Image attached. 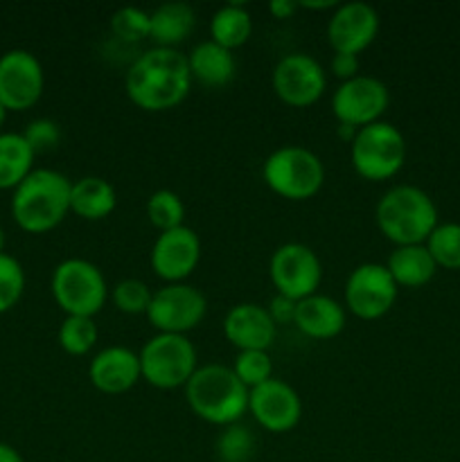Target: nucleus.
I'll list each match as a JSON object with an SVG mask.
<instances>
[{
    "label": "nucleus",
    "instance_id": "nucleus-1",
    "mask_svg": "<svg viewBox=\"0 0 460 462\" xmlns=\"http://www.w3.org/2000/svg\"><path fill=\"white\" fill-rule=\"evenodd\" d=\"M192 88L188 57L179 50L156 48L133 59L124 77L126 97L147 113L176 108Z\"/></svg>",
    "mask_w": 460,
    "mask_h": 462
},
{
    "label": "nucleus",
    "instance_id": "nucleus-2",
    "mask_svg": "<svg viewBox=\"0 0 460 462\" xmlns=\"http://www.w3.org/2000/svg\"><path fill=\"white\" fill-rule=\"evenodd\" d=\"M248 393L233 368L221 364L198 365L185 383V400L192 413L221 429L242 422L248 413Z\"/></svg>",
    "mask_w": 460,
    "mask_h": 462
},
{
    "label": "nucleus",
    "instance_id": "nucleus-3",
    "mask_svg": "<svg viewBox=\"0 0 460 462\" xmlns=\"http://www.w3.org/2000/svg\"><path fill=\"white\" fill-rule=\"evenodd\" d=\"M72 180L57 170H32L14 189L12 217L25 233L41 235L57 228L70 212Z\"/></svg>",
    "mask_w": 460,
    "mask_h": 462
},
{
    "label": "nucleus",
    "instance_id": "nucleus-4",
    "mask_svg": "<svg viewBox=\"0 0 460 462\" xmlns=\"http://www.w3.org/2000/svg\"><path fill=\"white\" fill-rule=\"evenodd\" d=\"M377 228L395 246L427 244L437 226V208L433 199L415 185H395L374 206Z\"/></svg>",
    "mask_w": 460,
    "mask_h": 462
},
{
    "label": "nucleus",
    "instance_id": "nucleus-5",
    "mask_svg": "<svg viewBox=\"0 0 460 462\" xmlns=\"http://www.w3.org/2000/svg\"><path fill=\"white\" fill-rule=\"evenodd\" d=\"M262 179L278 197L287 201H307L323 189L325 165L311 149L284 144L266 156Z\"/></svg>",
    "mask_w": 460,
    "mask_h": 462
},
{
    "label": "nucleus",
    "instance_id": "nucleus-6",
    "mask_svg": "<svg viewBox=\"0 0 460 462\" xmlns=\"http://www.w3.org/2000/svg\"><path fill=\"white\" fill-rule=\"evenodd\" d=\"M50 291L66 316H88L102 311L108 300V284L97 264L84 257H68L52 271Z\"/></svg>",
    "mask_w": 460,
    "mask_h": 462
},
{
    "label": "nucleus",
    "instance_id": "nucleus-7",
    "mask_svg": "<svg viewBox=\"0 0 460 462\" xmlns=\"http://www.w3.org/2000/svg\"><path fill=\"white\" fill-rule=\"evenodd\" d=\"M406 156L409 147L404 134L383 120L356 131L350 144L352 167L365 180L395 179L404 167Z\"/></svg>",
    "mask_w": 460,
    "mask_h": 462
},
{
    "label": "nucleus",
    "instance_id": "nucleus-8",
    "mask_svg": "<svg viewBox=\"0 0 460 462\" xmlns=\"http://www.w3.org/2000/svg\"><path fill=\"white\" fill-rule=\"evenodd\" d=\"M140 373L158 391L185 388L197 373V347L183 334H156L140 350Z\"/></svg>",
    "mask_w": 460,
    "mask_h": 462
},
{
    "label": "nucleus",
    "instance_id": "nucleus-9",
    "mask_svg": "<svg viewBox=\"0 0 460 462\" xmlns=\"http://www.w3.org/2000/svg\"><path fill=\"white\" fill-rule=\"evenodd\" d=\"M207 314V300L197 287L185 282L165 284L153 291L147 320L156 334H183L197 329Z\"/></svg>",
    "mask_w": 460,
    "mask_h": 462
},
{
    "label": "nucleus",
    "instance_id": "nucleus-10",
    "mask_svg": "<svg viewBox=\"0 0 460 462\" xmlns=\"http://www.w3.org/2000/svg\"><path fill=\"white\" fill-rule=\"evenodd\" d=\"M400 287L386 264L365 262L352 269L345 280V310L361 320H379L395 307Z\"/></svg>",
    "mask_w": 460,
    "mask_h": 462
},
{
    "label": "nucleus",
    "instance_id": "nucleus-11",
    "mask_svg": "<svg viewBox=\"0 0 460 462\" xmlns=\"http://www.w3.org/2000/svg\"><path fill=\"white\" fill-rule=\"evenodd\" d=\"M269 275L275 293L291 298V300H302V298L318 293L323 264L309 246L289 242L275 248V253L271 255Z\"/></svg>",
    "mask_w": 460,
    "mask_h": 462
},
{
    "label": "nucleus",
    "instance_id": "nucleus-12",
    "mask_svg": "<svg viewBox=\"0 0 460 462\" xmlns=\"http://www.w3.org/2000/svg\"><path fill=\"white\" fill-rule=\"evenodd\" d=\"M388 106L391 90L373 75H356L354 79L343 81L332 95V113L336 122L354 129H363L382 120Z\"/></svg>",
    "mask_w": 460,
    "mask_h": 462
},
{
    "label": "nucleus",
    "instance_id": "nucleus-13",
    "mask_svg": "<svg viewBox=\"0 0 460 462\" xmlns=\"http://www.w3.org/2000/svg\"><path fill=\"white\" fill-rule=\"evenodd\" d=\"M273 90L280 102L291 108H307L323 97L327 75L318 59L305 52L284 54L273 68Z\"/></svg>",
    "mask_w": 460,
    "mask_h": 462
},
{
    "label": "nucleus",
    "instance_id": "nucleus-14",
    "mask_svg": "<svg viewBox=\"0 0 460 462\" xmlns=\"http://www.w3.org/2000/svg\"><path fill=\"white\" fill-rule=\"evenodd\" d=\"M45 72L30 50H7L0 57V104L7 111H27L41 99Z\"/></svg>",
    "mask_w": 460,
    "mask_h": 462
},
{
    "label": "nucleus",
    "instance_id": "nucleus-15",
    "mask_svg": "<svg viewBox=\"0 0 460 462\" xmlns=\"http://www.w3.org/2000/svg\"><path fill=\"white\" fill-rule=\"evenodd\" d=\"M248 413L269 433H289L302 420V400L296 388L271 377L248 393Z\"/></svg>",
    "mask_w": 460,
    "mask_h": 462
},
{
    "label": "nucleus",
    "instance_id": "nucleus-16",
    "mask_svg": "<svg viewBox=\"0 0 460 462\" xmlns=\"http://www.w3.org/2000/svg\"><path fill=\"white\" fill-rule=\"evenodd\" d=\"M201 260V239L188 226L158 233L149 253L152 271L167 284L185 282Z\"/></svg>",
    "mask_w": 460,
    "mask_h": 462
},
{
    "label": "nucleus",
    "instance_id": "nucleus-17",
    "mask_svg": "<svg viewBox=\"0 0 460 462\" xmlns=\"http://www.w3.org/2000/svg\"><path fill=\"white\" fill-rule=\"evenodd\" d=\"M379 34V14L373 5L343 3L332 12L327 23V41L334 54L359 57Z\"/></svg>",
    "mask_w": 460,
    "mask_h": 462
},
{
    "label": "nucleus",
    "instance_id": "nucleus-18",
    "mask_svg": "<svg viewBox=\"0 0 460 462\" xmlns=\"http://www.w3.org/2000/svg\"><path fill=\"white\" fill-rule=\"evenodd\" d=\"M275 334H278V325L273 323L266 307L257 305V302H239V305L230 307L228 314L224 316V337L239 352H269L275 341Z\"/></svg>",
    "mask_w": 460,
    "mask_h": 462
},
{
    "label": "nucleus",
    "instance_id": "nucleus-19",
    "mask_svg": "<svg viewBox=\"0 0 460 462\" xmlns=\"http://www.w3.org/2000/svg\"><path fill=\"white\" fill-rule=\"evenodd\" d=\"M88 379L104 395H124L143 379L138 352L124 346H108L93 356Z\"/></svg>",
    "mask_w": 460,
    "mask_h": 462
},
{
    "label": "nucleus",
    "instance_id": "nucleus-20",
    "mask_svg": "<svg viewBox=\"0 0 460 462\" xmlns=\"http://www.w3.org/2000/svg\"><path fill=\"white\" fill-rule=\"evenodd\" d=\"M345 307L332 296L325 293H314L302 300H298L296 307V325L305 337L316 338V341H327V338L338 337L345 329Z\"/></svg>",
    "mask_w": 460,
    "mask_h": 462
},
{
    "label": "nucleus",
    "instance_id": "nucleus-21",
    "mask_svg": "<svg viewBox=\"0 0 460 462\" xmlns=\"http://www.w3.org/2000/svg\"><path fill=\"white\" fill-rule=\"evenodd\" d=\"M185 57H188L192 81L206 88H224L235 79V72H237L235 54L210 39L194 45L192 52Z\"/></svg>",
    "mask_w": 460,
    "mask_h": 462
},
{
    "label": "nucleus",
    "instance_id": "nucleus-22",
    "mask_svg": "<svg viewBox=\"0 0 460 462\" xmlns=\"http://www.w3.org/2000/svg\"><path fill=\"white\" fill-rule=\"evenodd\" d=\"M197 25V12L188 3L171 0L149 12V39L156 48H171L183 43Z\"/></svg>",
    "mask_w": 460,
    "mask_h": 462
},
{
    "label": "nucleus",
    "instance_id": "nucleus-23",
    "mask_svg": "<svg viewBox=\"0 0 460 462\" xmlns=\"http://www.w3.org/2000/svg\"><path fill=\"white\" fill-rule=\"evenodd\" d=\"M117 208V192L102 176H84L72 180L70 212L86 221H102Z\"/></svg>",
    "mask_w": 460,
    "mask_h": 462
},
{
    "label": "nucleus",
    "instance_id": "nucleus-24",
    "mask_svg": "<svg viewBox=\"0 0 460 462\" xmlns=\"http://www.w3.org/2000/svg\"><path fill=\"white\" fill-rule=\"evenodd\" d=\"M386 269L397 287L419 289L431 282L437 273V264L433 262L431 253L424 244L413 246H395V251L388 255Z\"/></svg>",
    "mask_w": 460,
    "mask_h": 462
},
{
    "label": "nucleus",
    "instance_id": "nucleus-25",
    "mask_svg": "<svg viewBox=\"0 0 460 462\" xmlns=\"http://www.w3.org/2000/svg\"><path fill=\"white\" fill-rule=\"evenodd\" d=\"M253 34V18L246 5L228 3L215 12L210 21V41L235 52L248 43Z\"/></svg>",
    "mask_w": 460,
    "mask_h": 462
},
{
    "label": "nucleus",
    "instance_id": "nucleus-26",
    "mask_svg": "<svg viewBox=\"0 0 460 462\" xmlns=\"http://www.w3.org/2000/svg\"><path fill=\"white\" fill-rule=\"evenodd\" d=\"M34 152L23 134H0V189H16L34 167Z\"/></svg>",
    "mask_w": 460,
    "mask_h": 462
},
{
    "label": "nucleus",
    "instance_id": "nucleus-27",
    "mask_svg": "<svg viewBox=\"0 0 460 462\" xmlns=\"http://www.w3.org/2000/svg\"><path fill=\"white\" fill-rule=\"evenodd\" d=\"M97 325L88 316H66L57 334L59 347L70 356H86L97 346Z\"/></svg>",
    "mask_w": 460,
    "mask_h": 462
},
{
    "label": "nucleus",
    "instance_id": "nucleus-28",
    "mask_svg": "<svg viewBox=\"0 0 460 462\" xmlns=\"http://www.w3.org/2000/svg\"><path fill=\"white\" fill-rule=\"evenodd\" d=\"M147 219L158 233H167L185 226L183 199L171 189H156L147 199Z\"/></svg>",
    "mask_w": 460,
    "mask_h": 462
},
{
    "label": "nucleus",
    "instance_id": "nucleus-29",
    "mask_svg": "<svg viewBox=\"0 0 460 462\" xmlns=\"http://www.w3.org/2000/svg\"><path fill=\"white\" fill-rule=\"evenodd\" d=\"M424 246L428 248L437 269L460 271V224H437Z\"/></svg>",
    "mask_w": 460,
    "mask_h": 462
},
{
    "label": "nucleus",
    "instance_id": "nucleus-30",
    "mask_svg": "<svg viewBox=\"0 0 460 462\" xmlns=\"http://www.w3.org/2000/svg\"><path fill=\"white\" fill-rule=\"evenodd\" d=\"M230 368H233V373L237 374V379L248 388V391L262 386V383L269 382V379L273 377V361H271L269 352L266 350L237 352L235 364L230 365Z\"/></svg>",
    "mask_w": 460,
    "mask_h": 462
},
{
    "label": "nucleus",
    "instance_id": "nucleus-31",
    "mask_svg": "<svg viewBox=\"0 0 460 462\" xmlns=\"http://www.w3.org/2000/svg\"><path fill=\"white\" fill-rule=\"evenodd\" d=\"M255 451V438L251 429L242 422L224 427L221 436L216 438V456L221 462H248Z\"/></svg>",
    "mask_w": 460,
    "mask_h": 462
},
{
    "label": "nucleus",
    "instance_id": "nucleus-32",
    "mask_svg": "<svg viewBox=\"0 0 460 462\" xmlns=\"http://www.w3.org/2000/svg\"><path fill=\"white\" fill-rule=\"evenodd\" d=\"M152 296L153 291L143 282V280L135 278H126L120 280L115 287L111 289V300L122 314L129 316H147L149 305H152Z\"/></svg>",
    "mask_w": 460,
    "mask_h": 462
},
{
    "label": "nucleus",
    "instance_id": "nucleus-33",
    "mask_svg": "<svg viewBox=\"0 0 460 462\" xmlns=\"http://www.w3.org/2000/svg\"><path fill=\"white\" fill-rule=\"evenodd\" d=\"M25 291V271L16 257L0 255V314L14 310Z\"/></svg>",
    "mask_w": 460,
    "mask_h": 462
},
{
    "label": "nucleus",
    "instance_id": "nucleus-34",
    "mask_svg": "<svg viewBox=\"0 0 460 462\" xmlns=\"http://www.w3.org/2000/svg\"><path fill=\"white\" fill-rule=\"evenodd\" d=\"M111 32L122 43H140L149 39V12L140 7H120L111 16Z\"/></svg>",
    "mask_w": 460,
    "mask_h": 462
},
{
    "label": "nucleus",
    "instance_id": "nucleus-35",
    "mask_svg": "<svg viewBox=\"0 0 460 462\" xmlns=\"http://www.w3.org/2000/svg\"><path fill=\"white\" fill-rule=\"evenodd\" d=\"M23 138L27 140V144L32 147V152L45 153L57 149V144L61 143V129L54 120L50 117H39V120H32L30 125L23 131Z\"/></svg>",
    "mask_w": 460,
    "mask_h": 462
},
{
    "label": "nucleus",
    "instance_id": "nucleus-36",
    "mask_svg": "<svg viewBox=\"0 0 460 462\" xmlns=\"http://www.w3.org/2000/svg\"><path fill=\"white\" fill-rule=\"evenodd\" d=\"M296 307L298 300H291V298L275 293V296L271 298L266 311H269V316L273 319L275 325H293V320H296Z\"/></svg>",
    "mask_w": 460,
    "mask_h": 462
},
{
    "label": "nucleus",
    "instance_id": "nucleus-37",
    "mask_svg": "<svg viewBox=\"0 0 460 462\" xmlns=\"http://www.w3.org/2000/svg\"><path fill=\"white\" fill-rule=\"evenodd\" d=\"M329 70H332V75L336 79H341V84L347 79H354L356 75H361L359 57H354V54H334L332 63H329Z\"/></svg>",
    "mask_w": 460,
    "mask_h": 462
},
{
    "label": "nucleus",
    "instance_id": "nucleus-38",
    "mask_svg": "<svg viewBox=\"0 0 460 462\" xmlns=\"http://www.w3.org/2000/svg\"><path fill=\"white\" fill-rule=\"evenodd\" d=\"M298 9H300V3H296V0H273V3H269L271 16L278 18V21H289V18L296 16Z\"/></svg>",
    "mask_w": 460,
    "mask_h": 462
},
{
    "label": "nucleus",
    "instance_id": "nucleus-39",
    "mask_svg": "<svg viewBox=\"0 0 460 462\" xmlns=\"http://www.w3.org/2000/svg\"><path fill=\"white\" fill-rule=\"evenodd\" d=\"M0 462H23V458L12 445H5V442H0Z\"/></svg>",
    "mask_w": 460,
    "mask_h": 462
},
{
    "label": "nucleus",
    "instance_id": "nucleus-40",
    "mask_svg": "<svg viewBox=\"0 0 460 462\" xmlns=\"http://www.w3.org/2000/svg\"><path fill=\"white\" fill-rule=\"evenodd\" d=\"M338 3L334 0H323V3H309V0H300V9H316V12H323V9H336Z\"/></svg>",
    "mask_w": 460,
    "mask_h": 462
},
{
    "label": "nucleus",
    "instance_id": "nucleus-41",
    "mask_svg": "<svg viewBox=\"0 0 460 462\" xmlns=\"http://www.w3.org/2000/svg\"><path fill=\"white\" fill-rule=\"evenodd\" d=\"M356 131H359V129H354V126H347V125H338L336 126V135L341 140H345L347 144H352V140H354Z\"/></svg>",
    "mask_w": 460,
    "mask_h": 462
},
{
    "label": "nucleus",
    "instance_id": "nucleus-42",
    "mask_svg": "<svg viewBox=\"0 0 460 462\" xmlns=\"http://www.w3.org/2000/svg\"><path fill=\"white\" fill-rule=\"evenodd\" d=\"M5 120H7V108H5L3 104H0V129H3Z\"/></svg>",
    "mask_w": 460,
    "mask_h": 462
},
{
    "label": "nucleus",
    "instance_id": "nucleus-43",
    "mask_svg": "<svg viewBox=\"0 0 460 462\" xmlns=\"http://www.w3.org/2000/svg\"><path fill=\"white\" fill-rule=\"evenodd\" d=\"M5 253V230L0 228V255Z\"/></svg>",
    "mask_w": 460,
    "mask_h": 462
}]
</instances>
